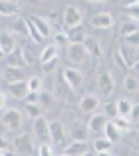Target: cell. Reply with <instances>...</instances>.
I'll list each match as a JSON object with an SVG mask.
<instances>
[{"mask_svg": "<svg viewBox=\"0 0 139 156\" xmlns=\"http://www.w3.org/2000/svg\"><path fill=\"white\" fill-rule=\"evenodd\" d=\"M28 88H30V92H42L44 80H42L40 76H30L28 78Z\"/></svg>", "mask_w": 139, "mask_h": 156, "instance_id": "4dcf8cb0", "label": "cell"}, {"mask_svg": "<svg viewBox=\"0 0 139 156\" xmlns=\"http://www.w3.org/2000/svg\"><path fill=\"white\" fill-rule=\"evenodd\" d=\"M81 156H94V154H91V152L88 150V152H85V154H81Z\"/></svg>", "mask_w": 139, "mask_h": 156, "instance_id": "f5cc1de1", "label": "cell"}, {"mask_svg": "<svg viewBox=\"0 0 139 156\" xmlns=\"http://www.w3.org/2000/svg\"><path fill=\"white\" fill-rule=\"evenodd\" d=\"M54 42L58 46H70V36H68V32H62V30H60V32H56L54 34Z\"/></svg>", "mask_w": 139, "mask_h": 156, "instance_id": "e575fe53", "label": "cell"}, {"mask_svg": "<svg viewBox=\"0 0 139 156\" xmlns=\"http://www.w3.org/2000/svg\"><path fill=\"white\" fill-rule=\"evenodd\" d=\"M117 52L121 54V58H123V62H125V66H127V68H131V66H133L135 62L139 60V48H135V46L121 44Z\"/></svg>", "mask_w": 139, "mask_h": 156, "instance_id": "9c48e42d", "label": "cell"}, {"mask_svg": "<svg viewBox=\"0 0 139 156\" xmlns=\"http://www.w3.org/2000/svg\"><path fill=\"white\" fill-rule=\"evenodd\" d=\"M0 156H14L10 150H0Z\"/></svg>", "mask_w": 139, "mask_h": 156, "instance_id": "c3c4849f", "label": "cell"}, {"mask_svg": "<svg viewBox=\"0 0 139 156\" xmlns=\"http://www.w3.org/2000/svg\"><path fill=\"white\" fill-rule=\"evenodd\" d=\"M111 122L115 124V126L121 130V132H127V130H131V120L125 118V116H115Z\"/></svg>", "mask_w": 139, "mask_h": 156, "instance_id": "83f0119b", "label": "cell"}, {"mask_svg": "<svg viewBox=\"0 0 139 156\" xmlns=\"http://www.w3.org/2000/svg\"><path fill=\"white\" fill-rule=\"evenodd\" d=\"M113 16L109 12H99V14H95L94 18H91V26L94 28H101V30H108V28H111L113 26Z\"/></svg>", "mask_w": 139, "mask_h": 156, "instance_id": "5bb4252c", "label": "cell"}, {"mask_svg": "<svg viewBox=\"0 0 139 156\" xmlns=\"http://www.w3.org/2000/svg\"><path fill=\"white\" fill-rule=\"evenodd\" d=\"M64 26L70 30V28H76V26H81V20H84V14L78 6H66L64 10Z\"/></svg>", "mask_w": 139, "mask_h": 156, "instance_id": "52a82bcc", "label": "cell"}, {"mask_svg": "<svg viewBox=\"0 0 139 156\" xmlns=\"http://www.w3.org/2000/svg\"><path fill=\"white\" fill-rule=\"evenodd\" d=\"M115 60H117V64H119L121 68H127V66H125V62H123V58H121V54H119V52L115 54Z\"/></svg>", "mask_w": 139, "mask_h": 156, "instance_id": "f6af8a7d", "label": "cell"}, {"mask_svg": "<svg viewBox=\"0 0 139 156\" xmlns=\"http://www.w3.org/2000/svg\"><path fill=\"white\" fill-rule=\"evenodd\" d=\"M123 88H125L127 92H131V94L137 92L139 90V78L133 76V74H131V76H125V80H123Z\"/></svg>", "mask_w": 139, "mask_h": 156, "instance_id": "484cf974", "label": "cell"}, {"mask_svg": "<svg viewBox=\"0 0 139 156\" xmlns=\"http://www.w3.org/2000/svg\"><path fill=\"white\" fill-rule=\"evenodd\" d=\"M109 122V118L103 112H99V114H91V118L88 120V128H90V132H99L101 130L103 132V128H105V124Z\"/></svg>", "mask_w": 139, "mask_h": 156, "instance_id": "9a60e30c", "label": "cell"}, {"mask_svg": "<svg viewBox=\"0 0 139 156\" xmlns=\"http://www.w3.org/2000/svg\"><path fill=\"white\" fill-rule=\"evenodd\" d=\"M0 150H8V140L0 134Z\"/></svg>", "mask_w": 139, "mask_h": 156, "instance_id": "ee69618b", "label": "cell"}, {"mask_svg": "<svg viewBox=\"0 0 139 156\" xmlns=\"http://www.w3.org/2000/svg\"><path fill=\"white\" fill-rule=\"evenodd\" d=\"M26 24H28V34H30L32 40H34V42H42V40H44V36H42V34L38 32V28L34 26V22H32L30 18L26 20Z\"/></svg>", "mask_w": 139, "mask_h": 156, "instance_id": "1f68e13d", "label": "cell"}, {"mask_svg": "<svg viewBox=\"0 0 139 156\" xmlns=\"http://www.w3.org/2000/svg\"><path fill=\"white\" fill-rule=\"evenodd\" d=\"M99 108V98L95 94H84L80 100V110L84 114H94L95 110Z\"/></svg>", "mask_w": 139, "mask_h": 156, "instance_id": "30bf717a", "label": "cell"}, {"mask_svg": "<svg viewBox=\"0 0 139 156\" xmlns=\"http://www.w3.org/2000/svg\"><path fill=\"white\" fill-rule=\"evenodd\" d=\"M123 40H125V44L139 48V30H137V32H133V34H129V36H123Z\"/></svg>", "mask_w": 139, "mask_h": 156, "instance_id": "f35d334b", "label": "cell"}, {"mask_svg": "<svg viewBox=\"0 0 139 156\" xmlns=\"http://www.w3.org/2000/svg\"><path fill=\"white\" fill-rule=\"evenodd\" d=\"M54 102V96H52V92H40V106H50Z\"/></svg>", "mask_w": 139, "mask_h": 156, "instance_id": "74e56055", "label": "cell"}, {"mask_svg": "<svg viewBox=\"0 0 139 156\" xmlns=\"http://www.w3.org/2000/svg\"><path fill=\"white\" fill-rule=\"evenodd\" d=\"M0 48L4 50V54H12L18 46H16V36L14 32H0Z\"/></svg>", "mask_w": 139, "mask_h": 156, "instance_id": "7c38bea8", "label": "cell"}, {"mask_svg": "<svg viewBox=\"0 0 139 156\" xmlns=\"http://www.w3.org/2000/svg\"><path fill=\"white\" fill-rule=\"evenodd\" d=\"M70 136H72V140H88V136H90L88 124L80 122V120H74L72 126H70Z\"/></svg>", "mask_w": 139, "mask_h": 156, "instance_id": "8fae6325", "label": "cell"}, {"mask_svg": "<svg viewBox=\"0 0 139 156\" xmlns=\"http://www.w3.org/2000/svg\"><path fill=\"white\" fill-rule=\"evenodd\" d=\"M90 2H103V0H90Z\"/></svg>", "mask_w": 139, "mask_h": 156, "instance_id": "db71d44e", "label": "cell"}, {"mask_svg": "<svg viewBox=\"0 0 139 156\" xmlns=\"http://www.w3.org/2000/svg\"><path fill=\"white\" fill-rule=\"evenodd\" d=\"M125 12H127V16H129V20L139 22V0H137V2H131V4H127V6H125Z\"/></svg>", "mask_w": 139, "mask_h": 156, "instance_id": "f1b7e54d", "label": "cell"}, {"mask_svg": "<svg viewBox=\"0 0 139 156\" xmlns=\"http://www.w3.org/2000/svg\"><path fill=\"white\" fill-rule=\"evenodd\" d=\"M50 134H52V144L54 146H60V148H66V128L60 120H52L50 122Z\"/></svg>", "mask_w": 139, "mask_h": 156, "instance_id": "ba28073f", "label": "cell"}, {"mask_svg": "<svg viewBox=\"0 0 139 156\" xmlns=\"http://www.w3.org/2000/svg\"><path fill=\"white\" fill-rule=\"evenodd\" d=\"M84 44H85V48H88V52H90V56H94V58H99V56H101V46H99V42L95 40L94 36H85Z\"/></svg>", "mask_w": 139, "mask_h": 156, "instance_id": "44dd1931", "label": "cell"}, {"mask_svg": "<svg viewBox=\"0 0 139 156\" xmlns=\"http://www.w3.org/2000/svg\"><path fill=\"white\" fill-rule=\"evenodd\" d=\"M113 144L109 142L108 138L103 136V138H98V140H94V150L95 152H105V150H111Z\"/></svg>", "mask_w": 139, "mask_h": 156, "instance_id": "f546056e", "label": "cell"}, {"mask_svg": "<svg viewBox=\"0 0 139 156\" xmlns=\"http://www.w3.org/2000/svg\"><path fill=\"white\" fill-rule=\"evenodd\" d=\"M137 126H139V124H137Z\"/></svg>", "mask_w": 139, "mask_h": 156, "instance_id": "11a10c76", "label": "cell"}, {"mask_svg": "<svg viewBox=\"0 0 139 156\" xmlns=\"http://www.w3.org/2000/svg\"><path fill=\"white\" fill-rule=\"evenodd\" d=\"M6 58H8V66H18V68H20L22 64H26V60H24V52L18 50V48H16L12 54H8Z\"/></svg>", "mask_w": 139, "mask_h": 156, "instance_id": "cb8c5ba5", "label": "cell"}, {"mask_svg": "<svg viewBox=\"0 0 139 156\" xmlns=\"http://www.w3.org/2000/svg\"><path fill=\"white\" fill-rule=\"evenodd\" d=\"M4 56H6V54H4V50H2V48H0V58H4Z\"/></svg>", "mask_w": 139, "mask_h": 156, "instance_id": "816d5d0a", "label": "cell"}, {"mask_svg": "<svg viewBox=\"0 0 139 156\" xmlns=\"http://www.w3.org/2000/svg\"><path fill=\"white\" fill-rule=\"evenodd\" d=\"M32 130H34L36 138L40 140V144H50V142H52V134H50V120H46L44 116H38L36 120H32Z\"/></svg>", "mask_w": 139, "mask_h": 156, "instance_id": "7a4b0ae2", "label": "cell"}, {"mask_svg": "<svg viewBox=\"0 0 139 156\" xmlns=\"http://www.w3.org/2000/svg\"><path fill=\"white\" fill-rule=\"evenodd\" d=\"M8 92L14 98H26V94L30 92L28 88V80H20V82H12L8 84Z\"/></svg>", "mask_w": 139, "mask_h": 156, "instance_id": "2e32d148", "label": "cell"}, {"mask_svg": "<svg viewBox=\"0 0 139 156\" xmlns=\"http://www.w3.org/2000/svg\"><path fill=\"white\" fill-rule=\"evenodd\" d=\"M12 146L20 156H32L34 154V142H32L30 134H16L14 140H12Z\"/></svg>", "mask_w": 139, "mask_h": 156, "instance_id": "3957f363", "label": "cell"}, {"mask_svg": "<svg viewBox=\"0 0 139 156\" xmlns=\"http://www.w3.org/2000/svg\"><path fill=\"white\" fill-rule=\"evenodd\" d=\"M24 100L26 104H40V92H28Z\"/></svg>", "mask_w": 139, "mask_h": 156, "instance_id": "ab89813d", "label": "cell"}, {"mask_svg": "<svg viewBox=\"0 0 139 156\" xmlns=\"http://www.w3.org/2000/svg\"><path fill=\"white\" fill-rule=\"evenodd\" d=\"M4 104H6V94L0 90V108H4Z\"/></svg>", "mask_w": 139, "mask_h": 156, "instance_id": "bcb514c9", "label": "cell"}, {"mask_svg": "<svg viewBox=\"0 0 139 156\" xmlns=\"http://www.w3.org/2000/svg\"><path fill=\"white\" fill-rule=\"evenodd\" d=\"M26 112L32 120H36L38 116H42V106L40 104H26Z\"/></svg>", "mask_w": 139, "mask_h": 156, "instance_id": "d590c367", "label": "cell"}, {"mask_svg": "<svg viewBox=\"0 0 139 156\" xmlns=\"http://www.w3.org/2000/svg\"><path fill=\"white\" fill-rule=\"evenodd\" d=\"M103 136L108 138L111 144H117V142L121 140V130L117 128V126L111 122V120H109V122L105 124V128H103Z\"/></svg>", "mask_w": 139, "mask_h": 156, "instance_id": "ac0fdd59", "label": "cell"}, {"mask_svg": "<svg viewBox=\"0 0 139 156\" xmlns=\"http://www.w3.org/2000/svg\"><path fill=\"white\" fill-rule=\"evenodd\" d=\"M117 102V116H125V118H131V110H133V104L127 98H119Z\"/></svg>", "mask_w": 139, "mask_h": 156, "instance_id": "7402d4cb", "label": "cell"}, {"mask_svg": "<svg viewBox=\"0 0 139 156\" xmlns=\"http://www.w3.org/2000/svg\"><path fill=\"white\" fill-rule=\"evenodd\" d=\"M103 114L108 116L109 120H113L117 116V102H105L103 104Z\"/></svg>", "mask_w": 139, "mask_h": 156, "instance_id": "d6a6232c", "label": "cell"}, {"mask_svg": "<svg viewBox=\"0 0 139 156\" xmlns=\"http://www.w3.org/2000/svg\"><path fill=\"white\" fill-rule=\"evenodd\" d=\"M88 152V142L85 140H74L68 142V146L64 148V156H81Z\"/></svg>", "mask_w": 139, "mask_h": 156, "instance_id": "4fadbf2b", "label": "cell"}, {"mask_svg": "<svg viewBox=\"0 0 139 156\" xmlns=\"http://www.w3.org/2000/svg\"><path fill=\"white\" fill-rule=\"evenodd\" d=\"M131 118L133 120H139V102L133 104V110H131Z\"/></svg>", "mask_w": 139, "mask_h": 156, "instance_id": "7bdbcfd3", "label": "cell"}, {"mask_svg": "<svg viewBox=\"0 0 139 156\" xmlns=\"http://www.w3.org/2000/svg\"><path fill=\"white\" fill-rule=\"evenodd\" d=\"M62 156H64V154H62Z\"/></svg>", "mask_w": 139, "mask_h": 156, "instance_id": "9f6ffc18", "label": "cell"}, {"mask_svg": "<svg viewBox=\"0 0 139 156\" xmlns=\"http://www.w3.org/2000/svg\"><path fill=\"white\" fill-rule=\"evenodd\" d=\"M62 78L68 82V86L72 88V90H78V88L84 84V74H81V70L76 68V66H66V68L62 70Z\"/></svg>", "mask_w": 139, "mask_h": 156, "instance_id": "5b68a950", "label": "cell"}, {"mask_svg": "<svg viewBox=\"0 0 139 156\" xmlns=\"http://www.w3.org/2000/svg\"><path fill=\"white\" fill-rule=\"evenodd\" d=\"M56 64H58V58L48 60V62H42V68H44V72H52V70L56 68Z\"/></svg>", "mask_w": 139, "mask_h": 156, "instance_id": "b9f144b4", "label": "cell"}, {"mask_svg": "<svg viewBox=\"0 0 139 156\" xmlns=\"http://www.w3.org/2000/svg\"><path fill=\"white\" fill-rule=\"evenodd\" d=\"M66 54H68V60L72 62V66L78 68V66H81L88 60L90 52H88L84 42H70V46L66 48Z\"/></svg>", "mask_w": 139, "mask_h": 156, "instance_id": "6da1fadb", "label": "cell"}, {"mask_svg": "<svg viewBox=\"0 0 139 156\" xmlns=\"http://www.w3.org/2000/svg\"><path fill=\"white\" fill-rule=\"evenodd\" d=\"M12 32L14 34H28V24H26V20H16V22L12 24Z\"/></svg>", "mask_w": 139, "mask_h": 156, "instance_id": "836d02e7", "label": "cell"}, {"mask_svg": "<svg viewBox=\"0 0 139 156\" xmlns=\"http://www.w3.org/2000/svg\"><path fill=\"white\" fill-rule=\"evenodd\" d=\"M16 14V6L10 0H0V16H14Z\"/></svg>", "mask_w": 139, "mask_h": 156, "instance_id": "4316f807", "label": "cell"}, {"mask_svg": "<svg viewBox=\"0 0 139 156\" xmlns=\"http://www.w3.org/2000/svg\"><path fill=\"white\" fill-rule=\"evenodd\" d=\"M133 32H137V24L131 20V22H125L123 26H121V34L123 36H129V34H133Z\"/></svg>", "mask_w": 139, "mask_h": 156, "instance_id": "8d00e7d4", "label": "cell"}, {"mask_svg": "<svg viewBox=\"0 0 139 156\" xmlns=\"http://www.w3.org/2000/svg\"><path fill=\"white\" fill-rule=\"evenodd\" d=\"M68 36H70V42H84L85 36L88 34L84 32V28L81 26H76V28H70V30H66Z\"/></svg>", "mask_w": 139, "mask_h": 156, "instance_id": "d4e9b609", "label": "cell"}, {"mask_svg": "<svg viewBox=\"0 0 139 156\" xmlns=\"http://www.w3.org/2000/svg\"><path fill=\"white\" fill-rule=\"evenodd\" d=\"M58 48H60V46L56 44V42H52V44H46L44 50H42V54H40V62H48V60L58 58Z\"/></svg>", "mask_w": 139, "mask_h": 156, "instance_id": "ffe728a7", "label": "cell"}, {"mask_svg": "<svg viewBox=\"0 0 139 156\" xmlns=\"http://www.w3.org/2000/svg\"><path fill=\"white\" fill-rule=\"evenodd\" d=\"M22 2H26V4H30V6H38L40 4V0H22Z\"/></svg>", "mask_w": 139, "mask_h": 156, "instance_id": "7dc6e473", "label": "cell"}, {"mask_svg": "<svg viewBox=\"0 0 139 156\" xmlns=\"http://www.w3.org/2000/svg\"><path fill=\"white\" fill-rule=\"evenodd\" d=\"M98 156H111V152L105 150V152H98Z\"/></svg>", "mask_w": 139, "mask_h": 156, "instance_id": "f907efd6", "label": "cell"}, {"mask_svg": "<svg viewBox=\"0 0 139 156\" xmlns=\"http://www.w3.org/2000/svg\"><path fill=\"white\" fill-rule=\"evenodd\" d=\"M38 156H54V150L50 144H40L38 146Z\"/></svg>", "mask_w": 139, "mask_h": 156, "instance_id": "60d3db41", "label": "cell"}, {"mask_svg": "<svg viewBox=\"0 0 139 156\" xmlns=\"http://www.w3.org/2000/svg\"><path fill=\"white\" fill-rule=\"evenodd\" d=\"M131 70H133V72H139V60H137V62H135L133 66H131Z\"/></svg>", "mask_w": 139, "mask_h": 156, "instance_id": "681fc988", "label": "cell"}, {"mask_svg": "<svg viewBox=\"0 0 139 156\" xmlns=\"http://www.w3.org/2000/svg\"><path fill=\"white\" fill-rule=\"evenodd\" d=\"M98 88H99V94L101 96H111L113 90H115V78L108 72V70H101L98 74Z\"/></svg>", "mask_w": 139, "mask_h": 156, "instance_id": "8992f818", "label": "cell"}, {"mask_svg": "<svg viewBox=\"0 0 139 156\" xmlns=\"http://www.w3.org/2000/svg\"><path fill=\"white\" fill-rule=\"evenodd\" d=\"M4 80H6L8 84H12V82L26 80V78H24L22 68H18V66H6V68H4Z\"/></svg>", "mask_w": 139, "mask_h": 156, "instance_id": "e0dca14e", "label": "cell"}, {"mask_svg": "<svg viewBox=\"0 0 139 156\" xmlns=\"http://www.w3.org/2000/svg\"><path fill=\"white\" fill-rule=\"evenodd\" d=\"M32 22H34V26L38 28V32L42 34L44 38H48L50 34H52V28H50V22L46 18H42V16H32Z\"/></svg>", "mask_w": 139, "mask_h": 156, "instance_id": "d6986e66", "label": "cell"}, {"mask_svg": "<svg viewBox=\"0 0 139 156\" xmlns=\"http://www.w3.org/2000/svg\"><path fill=\"white\" fill-rule=\"evenodd\" d=\"M56 96L58 98H72L74 96V90L68 86V82L64 78H60L58 84H56Z\"/></svg>", "mask_w": 139, "mask_h": 156, "instance_id": "603a6c76", "label": "cell"}, {"mask_svg": "<svg viewBox=\"0 0 139 156\" xmlns=\"http://www.w3.org/2000/svg\"><path fill=\"white\" fill-rule=\"evenodd\" d=\"M2 124H4L6 130H10V132H18L22 128V112L18 108H8L2 114Z\"/></svg>", "mask_w": 139, "mask_h": 156, "instance_id": "277c9868", "label": "cell"}]
</instances>
